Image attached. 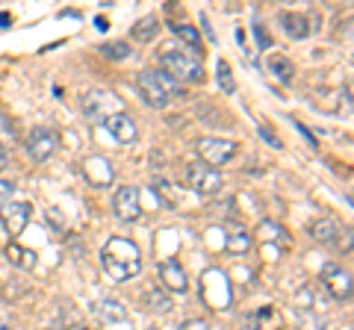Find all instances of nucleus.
I'll return each mask as SVG.
<instances>
[{
  "label": "nucleus",
  "instance_id": "nucleus-17",
  "mask_svg": "<svg viewBox=\"0 0 354 330\" xmlns=\"http://www.w3.org/2000/svg\"><path fill=\"white\" fill-rule=\"evenodd\" d=\"M310 236L316 242H322V245H328V242H334L339 236V227H337L334 218H319V222L310 224Z\"/></svg>",
  "mask_w": 354,
  "mask_h": 330
},
{
  "label": "nucleus",
  "instance_id": "nucleus-19",
  "mask_svg": "<svg viewBox=\"0 0 354 330\" xmlns=\"http://www.w3.org/2000/svg\"><path fill=\"white\" fill-rule=\"evenodd\" d=\"M97 316H101L106 324L127 322V313H124V307H121L118 301H113V298H104V301H97Z\"/></svg>",
  "mask_w": 354,
  "mask_h": 330
},
{
  "label": "nucleus",
  "instance_id": "nucleus-27",
  "mask_svg": "<svg viewBox=\"0 0 354 330\" xmlns=\"http://www.w3.org/2000/svg\"><path fill=\"white\" fill-rule=\"evenodd\" d=\"M6 286H9V289H6L3 295H6V298H12V301L18 298V295H24V292L30 289V286H27V283H21V280H12V283H6Z\"/></svg>",
  "mask_w": 354,
  "mask_h": 330
},
{
  "label": "nucleus",
  "instance_id": "nucleus-28",
  "mask_svg": "<svg viewBox=\"0 0 354 330\" xmlns=\"http://www.w3.org/2000/svg\"><path fill=\"white\" fill-rule=\"evenodd\" d=\"M12 192H15V186L12 183H9V180H0V204H9V201H12Z\"/></svg>",
  "mask_w": 354,
  "mask_h": 330
},
{
  "label": "nucleus",
  "instance_id": "nucleus-4",
  "mask_svg": "<svg viewBox=\"0 0 354 330\" xmlns=\"http://www.w3.org/2000/svg\"><path fill=\"white\" fill-rule=\"evenodd\" d=\"M183 180L186 186L195 192V195H201V197H213L221 192V186H225V177L216 171V168H209V165L204 162H195V165H186V171H183Z\"/></svg>",
  "mask_w": 354,
  "mask_h": 330
},
{
  "label": "nucleus",
  "instance_id": "nucleus-22",
  "mask_svg": "<svg viewBox=\"0 0 354 330\" xmlns=\"http://www.w3.org/2000/svg\"><path fill=\"white\" fill-rule=\"evenodd\" d=\"M151 186L162 195V201L169 204V206H177V186H174L171 180H165V177H153V180H151Z\"/></svg>",
  "mask_w": 354,
  "mask_h": 330
},
{
  "label": "nucleus",
  "instance_id": "nucleus-9",
  "mask_svg": "<svg viewBox=\"0 0 354 330\" xmlns=\"http://www.w3.org/2000/svg\"><path fill=\"white\" fill-rule=\"evenodd\" d=\"M113 210L121 222H136L142 215V201H139V189L136 186H121L113 197Z\"/></svg>",
  "mask_w": 354,
  "mask_h": 330
},
{
  "label": "nucleus",
  "instance_id": "nucleus-33",
  "mask_svg": "<svg viewBox=\"0 0 354 330\" xmlns=\"http://www.w3.org/2000/svg\"><path fill=\"white\" fill-rule=\"evenodd\" d=\"M95 24H97V30H109V24H106L104 18H95Z\"/></svg>",
  "mask_w": 354,
  "mask_h": 330
},
{
  "label": "nucleus",
  "instance_id": "nucleus-35",
  "mask_svg": "<svg viewBox=\"0 0 354 330\" xmlns=\"http://www.w3.org/2000/svg\"><path fill=\"white\" fill-rule=\"evenodd\" d=\"M0 330H12V324H9L6 318H0Z\"/></svg>",
  "mask_w": 354,
  "mask_h": 330
},
{
  "label": "nucleus",
  "instance_id": "nucleus-36",
  "mask_svg": "<svg viewBox=\"0 0 354 330\" xmlns=\"http://www.w3.org/2000/svg\"><path fill=\"white\" fill-rule=\"evenodd\" d=\"M148 330H157V327H148Z\"/></svg>",
  "mask_w": 354,
  "mask_h": 330
},
{
  "label": "nucleus",
  "instance_id": "nucleus-29",
  "mask_svg": "<svg viewBox=\"0 0 354 330\" xmlns=\"http://www.w3.org/2000/svg\"><path fill=\"white\" fill-rule=\"evenodd\" d=\"M260 133H263V139H266V142H269V145H272V148H278V151L283 148V145H281V139H278V136H274V133H272V130H269V127H263V124H260Z\"/></svg>",
  "mask_w": 354,
  "mask_h": 330
},
{
  "label": "nucleus",
  "instance_id": "nucleus-34",
  "mask_svg": "<svg viewBox=\"0 0 354 330\" xmlns=\"http://www.w3.org/2000/svg\"><path fill=\"white\" fill-rule=\"evenodd\" d=\"M9 24V12H0V27H6Z\"/></svg>",
  "mask_w": 354,
  "mask_h": 330
},
{
  "label": "nucleus",
  "instance_id": "nucleus-16",
  "mask_svg": "<svg viewBox=\"0 0 354 330\" xmlns=\"http://www.w3.org/2000/svg\"><path fill=\"white\" fill-rule=\"evenodd\" d=\"M130 32H133V39H136V41H145V45H148V41H153V39H157V32H160V18L157 15L139 18L136 27H133Z\"/></svg>",
  "mask_w": 354,
  "mask_h": 330
},
{
  "label": "nucleus",
  "instance_id": "nucleus-24",
  "mask_svg": "<svg viewBox=\"0 0 354 330\" xmlns=\"http://www.w3.org/2000/svg\"><path fill=\"white\" fill-rule=\"evenodd\" d=\"M216 71H218V86H221V89H225L227 95H234V92H236V83H234V74H230V65H227L225 59H218Z\"/></svg>",
  "mask_w": 354,
  "mask_h": 330
},
{
  "label": "nucleus",
  "instance_id": "nucleus-32",
  "mask_svg": "<svg viewBox=\"0 0 354 330\" xmlns=\"http://www.w3.org/2000/svg\"><path fill=\"white\" fill-rule=\"evenodd\" d=\"M6 162H9V153H6L3 145H0V168H6Z\"/></svg>",
  "mask_w": 354,
  "mask_h": 330
},
{
  "label": "nucleus",
  "instance_id": "nucleus-2",
  "mask_svg": "<svg viewBox=\"0 0 354 330\" xmlns=\"http://www.w3.org/2000/svg\"><path fill=\"white\" fill-rule=\"evenodd\" d=\"M136 86H139L142 97H145V104L153 106V109H165L171 101H180V97H186L183 89H180V83L171 80L165 71H142Z\"/></svg>",
  "mask_w": 354,
  "mask_h": 330
},
{
  "label": "nucleus",
  "instance_id": "nucleus-14",
  "mask_svg": "<svg viewBox=\"0 0 354 330\" xmlns=\"http://www.w3.org/2000/svg\"><path fill=\"white\" fill-rule=\"evenodd\" d=\"M6 260L12 262L15 269H21V271L36 269V251H30V248H24V245H18V242H9V245H6Z\"/></svg>",
  "mask_w": 354,
  "mask_h": 330
},
{
  "label": "nucleus",
  "instance_id": "nucleus-25",
  "mask_svg": "<svg viewBox=\"0 0 354 330\" xmlns=\"http://www.w3.org/2000/svg\"><path fill=\"white\" fill-rule=\"evenodd\" d=\"M0 145H3L6 151L15 145V127H12V121H9L3 113H0Z\"/></svg>",
  "mask_w": 354,
  "mask_h": 330
},
{
  "label": "nucleus",
  "instance_id": "nucleus-20",
  "mask_svg": "<svg viewBox=\"0 0 354 330\" xmlns=\"http://www.w3.org/2000/svg\"><path fill=\"white\" fill-rule=\"evenodd\" d=\"M148 307H151L153 313L165 316V313L174 310V301H171V295L165 292V289H151V292H148Z\"/></svg>",
  "mask_w": 354,
  "mask_h": 330
},
{
  "label": "nucleus",
  "instance_id": "nucleus-21",
  "mask_svg": "<svg viewBox=\"0 0 354 330\" xmlns=\"http://www.w3.org/2000/svg\"><path fill=\"white\" fill-rule=\"evenodd\" d=\"M97 50H101V57L113 59V62L130 59V45H127V41H106V45H101Z\"/></svg>",
  "mask_w": 354,
  "mask_h": 330
},
{
  "label": "nucleus",
  "instance_id": "nucleus-7",
  "mask_svg": "<svg viewBox=\"0 0 354 330\" xmlns=\"http://www.w3.org/2000/svg\"><path fill=\"white\" fill-rule=\"evenodd\" d=\"M57 148H59V133H57V130H50V127L30 130V136H27V153H30V159L44 162V159H50L53 153H57Z\"/></svg>",
  "mask_w": 354,
  "mask_h": 330
},
{
  "label": "nucleus",
  "instance_id": "nucleus-10",
  "mask_svg": "<svg viewBox=\"0 0 354 330\" xmlns=\"http://www.w3.org/2000/svg\"><path fill=\"white\" fill-rule=\"evenodd\" d=\"M30 213H32L30 204H24V201H9L3 206V213H0V222H3L6 233L9 236H21V233H24V227L30 224Z\"/></svg>",
  "mask_w": 354,
  "mask_h": 330
},
{
  "label": "nucleus",
  "instance_id": "nucleus-26",
  "mask_svg": "<svg viewBox=\"0 0 354 330\" xmlns=\"http://www.w3.org/2000/svg\"><path fill=\"white\" fill-rule=\"evenodd\" d=\"M48 224L53 227V230H65V215H62V210H48Z\"/></svg>",
  "mask_w": 354,
  "mask_h": 330
},
{
  "label": "nucleus",
  "instance_id": "nucleus-31",
  "mask_svg": "<svg viewBox=\"0 0 354 330\" xmlns=\"http://www.w3.org/2000/svg\"><path fill=\"white\" fill-rule=\"evenodd\" d=\"M254 32H257L260 45H263V48H269V39H266V32H263V27H260V24H257V27H254Z\"/></svg>",
  "mask_w": 354,
  "mask_h": 330
},
{
  "label": "nucleus",
  "instance_id": "nucleus-13",
  "mask_svg": "<svg viewBox=\"0 0 354 330\" xmlns=\"http://www.w3.org/2000/svg\"><path fill=\"white\" fill-rule=\"evenodd\" d=\"M278 24L283 27L286 36L298 39V41L307 39L310 32H313V30H310V18H307V15H298V12H281V15H278Z\"/></svg>",
  "mask_w": 354,
  "mask_h": 330
},
{
  "label": "nucleus",
  "instance_id": "nucleus-1",
  "mask_svg": "<svg viewBox=\"0 0 354 330\" xmlns=\"http://www.w3.org/2000/svg\"><path fill=\"white\" fill-rule=\"evenodd\" d=\"M101 269L118 283L136 278V274L142 271V251H139V245L133 239H124V236L109 239L106 245L101 248Z\"/></svg>",
  "mask_w": 354,
  "mask_h": 330
},
{
  "label": "nucleus",
  "instance_id": "nucleus-6",
  "mask_svg": "<svg viewBox=\"0 0 354 330\" xmlns=\"http://www.w3.org/2000/svg\"><path fill=\"white\" fill-rule=\"evenodd\" d=\"M195 151L201 157L204 165L216 168V165H225L236 157V142H227V139H216V136H207V139H198L195 142Z\"/></svg>",
  "mask_w": 354,
  "mask_h": 330
},
{
  "label": "nucleus",
  "instance_id": "nucleus-15",
  "mask_svg": "<svg viewBox=\"0 0 354 330\" xmlns=\"http://www.w3.org/2000/svg\"><path fill=\"white\" fill-rule=\"evenodd\" d=\"M269 71L274 74V80H281L283 86H290L295 80V65L290 57H283V53H272L269 57Z\"/></svg>",
  "mask_w": 354,
  "mask_h": 330
},
{
  "label": "nucleus",
  "instance_id": "nucleus-8",
  "mask_svg": "<svg viewBox=\"0 0 354 330\" xmlns=\"http://www.w3.org/2000/svg\"><path fill=\"white\" fill-rule=\"evenodd\" d=\"M322 286L337 301H348L351 298V271L337 266V262H328L322 269Z\"/></svg>",
  "mask_w": 354,
  "mask_h": 330
},
{
  "label": "nucleus",
  "instance_id": "nucleus-3",
  "mask_svg": "<svg viewBox=\"0 0 354 330\" xmlns=\"http://www.w3.org/2000/svg\"><path fill=\"white\" fill-rule=\"evenodd\" d=\"M162 71L177 83H204V59L180 48H165L160 53Z\"/></svg>",
  "mask_w": 354,
  "mask_h": 330
},
{
  "label": "nucleus",
  "instance_id": "nucleus-18",
  "mask_svg": "<svg viewBox=\"0 0 354 330\" xmlns=\"http://www.w3.org/2000/svg\"><path fill=\"white\" fill-rule=\"evenodd\" d=\"M171 30H174V36L180 39L186 48H189V53H195V57H198V53L204 50V45H201V32H198L195 27H189V24H174Z\"/></svg>",
  "mask_w": 354,
  "mask_h": 330
},
{
  "label": "nucleus",
  "instance_id": "nucleus-5",
  "mask_svg": "<svg viewBox=\"0 0 354 330\" xmlns=\"http://www.w3.org/2000/svg\"><path fill=\"white\" fill-rule=\"evenodd\" d=\"M83 115L88 121H106L109 115H115L121 113V101L113 95V92H104V89H92V92H86L83 95Z\"/></svg>",
  "mask_w": 354,
  "mask_h": 330
},
{
  "label": "nucleus",
  "instance_id": "nucleus-12",
  "mask_svg": "<svg viewBox=\"0 0 354 330\" xmlns=\"http://www.w3.org/2000/svg\"><path fill=\"white\" fill-rule=\"evenodd\" d=\"M160 280H162V286H165V292L169 295H183L186 289H189V278H186V271L177 266L174 260H165V262H160Z\"/></svg>",
  "mask_w": 354,
  "mask_h": 330
},
{
  "label": "nucleus",
  "instance_id": "nucleus-11",
  "mask_svg": "<svg viewBox=\"0 0 354 330\" xmlns=\"http://www.w3.org/2000/svg\"><path fill=\"white\" fill-rule=\"evenodd\" d=\"M106 130L113 133L121 145H133V142L139 139V127H136V121H133L127 113H115V115H109L106 121Z\"/></svg>",
  "mask_w": 354,
  "mask_h": 330
},
{
  "label": "nucleus",
  "instance_id": "nucleus-23",
  "mask_svg": "<svg viewBox=\"0 0 354 330\" xmlns=\"http://www.w3.org/2000/svg\"><path fill=\"white\" fill-rule=\"evenodd\" d=\"M225 251L227 254H248L251 251V236L248 233H234L225 242Z\"/></svg>",
  "mask_w": 354,
  "mask_h": 330
},
{
  "label": "nucleus",
  "instance_id": "nucleus-30",
  "mask_svg": "<svg viewBox=\"0 0 354 330\" xmlns=\"http://www.w3.org/2000/svg\"><path fill=\"white\" fill-rule=\"evenodd\" d=\"M180 330H209V324L204 322V318H189V322H183Z\"/></svg>",
  "mask_w": 354,
  "mask_h": 330
}]
</instances>
